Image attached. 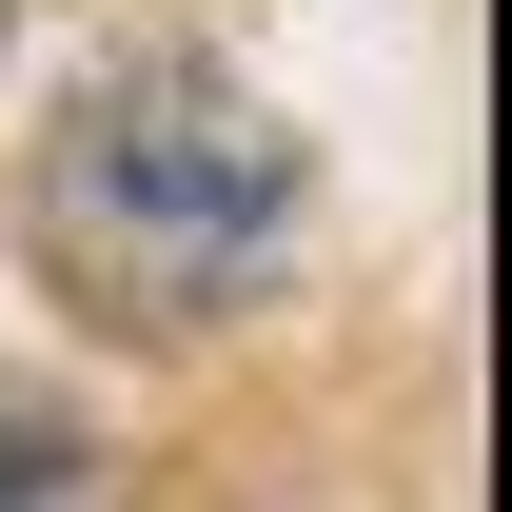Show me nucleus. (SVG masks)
<instances>
[{
    "label": "nucleus",
    "mask_w": 512,
    "mask_h": 512,
    "mask_svg": "<svg viewBox=\"0 0 512 512\" xmlns=\"http://www.w3.org/2000/svg\"><path fill=\"white\" fill-rule=\"evenodd\" d=\"M40 217H60L79 296H119V316H237L276 217H296V138L256 119L217 60H138V79H99L60 119Z\"/></svg>",
    "instance_id": "obj_1"
},
{
    "label": "nucleus",
    "mask_w": 512,
    "mask_h": 512,
    "mask_svg": "<svg viewBox=\"0 0 512 512\" xmlns=\"http://www.w3.org/2000/svg\"><path fill=\"white\" fill-rule=\"evenodd\" d=\"M0 512H119V473H99V434H60L40 394H0Z\"/></svg>",
    "instance_id": "obj_2"
}]
</instances>
